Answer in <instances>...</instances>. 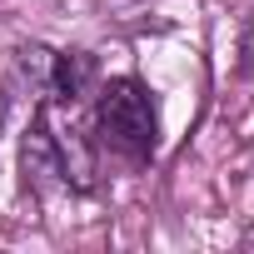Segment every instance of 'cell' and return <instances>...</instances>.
Listing matches in <instances>:
<instances>
[{
    "mask_svg": "<svg viewBox=\"0 0 254 254\" xmlns=\"http://www.w3.org/2000/svg\"><path fill=\"white\" fill-rule=\"evenodd\" d=\"M95 135H100V145H110L125 160H150L155 155L160 115H155L150 90L135 75H120V80L100 85V95H95Z\"/></svg>",
    "mask_w": 254,
    "mask_h": 254,
    "instance_id": "cell-1",
    "label": "cell"
},
{
    "mask_svg": "<svg viewBox=\"0 0 254 254\" xmlns=\"http://www.w3.org/2000/svg\"><path fill=\"white\" fill-rule=\"evenodd\" d=\"M95 75H100V65H95V55H85V50H60V55H50V75H45V100H60V105H75L90 85H95Z\"/></svg>",
    "mask_w": 254,
    "mask_h": 254,
    "instance_id": "cell-2",
    "label": "cell"
}]
</instances>
